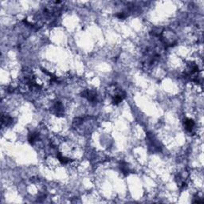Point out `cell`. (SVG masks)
Segmentation results:
<instances>
[{"label": "cell", "mask_w": 204, "mask_h": 204, "mask_svg": "<svg viewBox=\"0 0 204 204\" xmlns=\"http://www.w3.org/2000/svg\"><path fill=\"white\" fill-rule=\"evenodd\" d=\"M184 127L188 132H193L195 127V123L192 119H186L184 121Z\"/></svg>", "instance_id": "cell-1"}]
</instances>
